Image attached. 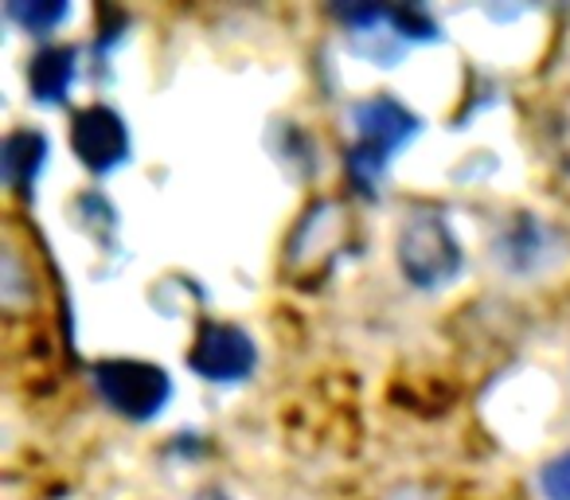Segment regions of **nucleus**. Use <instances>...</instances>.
Here are the masks:
<instances>
[{
    "instance_id": "1",
    "label": "nucleus",
    "mask_w": 570,
    "mask_h": 500,
    "mask_svg": "<svg viewBox=\"0 0 570 500\" xmlns=\"http://www.w3.org/2000/svg\"><path fill=\"white\" fill-rule=\"evenodd\" d=\"M399 266L422 290L445 286L461 271V246L445 219L438 215H419L399 235Z\"/></svg>"
},
{
    "instance_id": "2",
    "label": "nucleus",
    "mask_w": 570,
    "mask_h": 500,
    "mask_svg": "<svg viewBox=\"0 0 570 500\" xmlns=\"http://www.w3.org/2000/svg\"><path fill=\"white\" fill-rule=\"evenodd\" d=\"M95 383L102 399L126 419H153L160 406L168 403V375L157 364H141V360H106L95 367Z\"/></svg>"
},
{
    "instance_id": "3",
    "label": "nucleus",
    "mask_w": 570,
    "mask_h": 500,
    "mask_svg": "<svg viewBox=\"0 0 570 500\" xmlns=\"http://www.w3.org/2000/svg\"><path fill=\"white\" fill-rule=\"evenodd\" d=\"M356 126H360V149L352 157V173L364 184H372L380 176L387 153H395L403 141H411L419 121L395 98H372V102H364L356 110Z\"/></svg>"
},
{
    "instance_id": "4",
    "label": "nucleus",
    "mask_w": 570,
    "mask_h": 500,
    "mask_svg": "<svg viewBox=\"0 0 570 500\" xmlns=\"http://www.w3.org/2000/svg\"><path fill=\"white\" fill-rule=\"evenodd\" d=\"M191 367H196L204 380L215 383H235L243 375H250L254 367V344L243 329L235 325H204L191 344Z\"/></svg>"
},
{
    "instance_id": "5",
    "label": "nucleus",
    "mask_w": 570,
    "mask_h": 500,
    "mask_svg": "<svg viewBox=\"0 0 570 500\" xmlns=\"http://www.w3.org/2000/svg\"><path fill=\"white\" fill-rule=\"evenodd\" d=\"M71 145L79 160L95 173H110L129 157V134L126 121L110 106H87L71 126Z\"/></svg>"
},
{
    "instance_id": "6",
    "label": "nucleus",
    "mask_w": 570,
    "mask_h": 500,
    "mask_svg": "<svg viewBox=\"0 0 570 500\" xmlns=\"http://www.w3.org/2000/svg\"><path fill=\"white\" fill-rule=\"evenodd\" d=\"M43 157H48V141H43L40 134H32V129L12 134L9 141H4V149H0V173H4L9 188L28 192V184L40 173Z\"/></svg>"
},
{
    "instance_id": "7",
    "label": "nucleus",
    "mask_w": 570,
    "mask_h": 500,
    "mask_svg": "<svg viewBox=\"0 0 570 500\" xmlns=\"http://www.w3.org/2000/svg\"><path fill=\"white\" fill-rule=\"evenodd\" d=\"M75 79V51L71 48H48L32 59V71H28V82H32V95L40 102H59V98L71 90Z\"/></svg>"
},
{
    "instance_id": "8",
    "label": "nucleus",
    "mask_w": 570,
    "mask_h": 500,
    "mask_svg": "<svg viewBox=\"0 0 570 500\" xmlns=\"http://www.w3.org/2000/svg\"><path fill=\"white\" fill-rule=\"evenodd\" d=\"M9 17L28 32H51L59 20H67V4H51V0H32V4H9Z\"/></svg>"
},
{
    "instance_id": "9",
    "label": "nucleus",
    "mask_w": 570,
    "mask_h": 500,
    "mask_svg": "<svg viewBox=\"0 0 570 500\" xmlns=\"http://www.w3.org/2000/svg\"><path fill=\"white\" fill-rule=\"evenodd\" d=\"M543 492H547V500H570V453L554 458L551 465L543 469Z\"/></svg>"
}]
</instances>
